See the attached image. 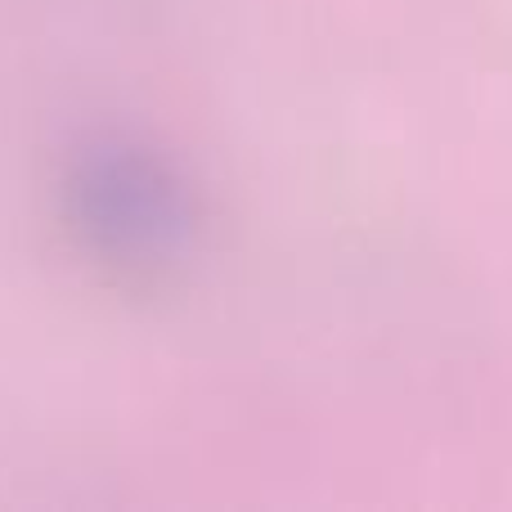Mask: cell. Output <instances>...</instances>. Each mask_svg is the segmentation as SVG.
Here are the masks:
<instances>
[{
    "mask_svg": "<svg viewBox=\"0 0 512 512\" xmlns=\"http://www.w3.org/2000/svg\"><path fill=\"white\" fill-rule=\"evenodd\" d=\"M59 203L77 252L113 283L158 288L194 261V185L167 153L135 135L81 144L63 162Z\"/></svg>",
    "mask_w": 512,
    "mask_h": 512,
    "instance_id": "obj_1",
    "label": "cell"
}]
</instances>
